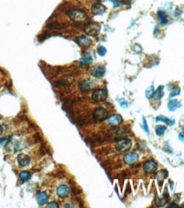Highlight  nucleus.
<instances>
[{"instance_id":"4","label":"nucleus","mask_w":184,"mask_h":208,"mask_svg":"<svg viewBox=\"0 0 184 208\" xmlns=\"http://www.w3.org/2000/svg\"><path fill=\"white\" fill-rule=\"evenodd\" d=\"M108 96V92L104 89H98L93 91L92 93V99L95 102H103L106 100Z\"/></svg>"},{"instance_id":"29","label":"nucleus","mask_w":184,"mask_h":208,"mask_svg":"<svg viewBox=\"0 0 184 208\" xmlns=\"http://www.w3.org/2000/svg\"><path fill=\"white\" fill-rule=\"evenodd\" d=\"M48 208L50 207H54V208H57L59 207V205H58V203L57 202H50V203H49L47 206H46Z\"/></svg>"},{"instance_id":"17","label":"nucleus","mask_w":184,"mask_h":208,"mask_svg":"<svg viewBox=\"0 0 184 208\" xmlns=\"http://www.w3.org/2000/svg\"><path fill=\"white\" fill-rule=\"evenodd\" d=\"M105 68H103V67H98L97 68H95L94 71H93V73H92V75L94 76V77H95V78H102V76L104 75V74H105Z\"/></svg>"},{"instance_id":"34","label":"nucleus","mask_w":184,"mask_h":208,"mask_svg":"<svg viewBox=\"0 0 184 208\" xmlns=\"http://www.w3.org/2000/svg\"><path fill=\"white\" fill-rule=\"evenodd\" d=\"M3 127H2V125H0V136L2 135V133H3Z\"/></svg>"},{"instance_id":"2","label":"nucleus","mask_w":184,"mask_h":208,"mask_svg":"<svg viewBox=\"0 0 184 208\" xmlns=\"http://www.w3.org/2000/svg\"><path fill=\"white\" fill-rule=\"evenodd\" d=\"M100 28H101V27L98 23L90 22V23H88L85 26L84 31L86 34H88L90 36H95L99 33Z\"/></svg>"},{"instance_id":"30","label":"nucleus","mask_w":184,"mask_h":208,"mask_svg":"<svg viewBox=\"0 0 184 208\" xmlns=\"http://www.w3.org/2000/svg\"><path fill=\"white\" fill-rule=\"evenodd\" d=\"M143 127H144V131L146 132L147 133L149 132V131H148V126H147V121H146V119L143 117Z\"/></svg>"},{"instance_id":"14","label":"nucleus","mask_w":184,"mask_h":208,"mask_svg":"<svg viewBox=\"0 0 184 208\" xmlns=\"http://www.w3.org/2000/svg\"><path fill=\"white\" fill-rule=\"evenodd\" d=\"M76 42L80 46H88L91 44V39L88 38L87 37H85V36H81V37L76 38Z\"/></svg>"},{"instance_id":"9","label":"nucleus","mask_w":184,"mask_h":208,"mask_svg":"<svg viewBox=\"0 0 184 208\" xmlns=\"http://www.w3.org/2000/svg\"><path fill=\"white\" fill-rule=\"evenodd\" d=\"M139 160V155L136 153H129L125 155L124 157V160L125 162V164L127 165H132L136 162H137Z\"/></svg>"},{"instance_id":"21","label":"nucleus","mask_w":184,"mask_h":208,"mask_svg":"<svg viewBox=\"0 0 184 208\" xmlns=\"http://www.w3.org/2000/svg\"><path fill=\"white\" fill-rule=\"evenodd\" d=\"M167 176H168V172H167L166 170H161L160 171H159L158 174L156 175V178H157L158 181L161 183L162 181H163L165 178L167 177Z\"/></svg>"},{"instance_id":"16","label":"nucleus","mask_w":184,"mask_h":208,"mask_svg":"<svg viewBox=\"0 0 184 208\" xmlns=\"http://www.w3.org/2000/svg\"><path fill=\"white\" fill-rule=\"evenodd\" d=\"M180 107H181V104L177 100H172V101L169 102V103H168V108L170 111H175L176 109H177Z\"/></svg>"},{"instance_id":"12","label":"nucleus","mask_w":184,"mask_h":208,"mask_svg":"<svg viewBox=\"0 0 184 208\" xmlns=\"http://www.w3.org/2000/svg\"><path fill=\"white\" fill-rule=\"evenodd\" d=\"M78 88L82 92H87L91 91L92 88V84L91 81L88 80H83L78 83Z\"/></svg>"},{"instance_id":"18","label":"nucleus","mask_w":184,"mask_h":208,"mask_svg":"<svg viewBox=\"0 0 184 208\" xmlns=\"http://www.w3.org/2000/svg\"><path fill=\"white\" fill-rule=\"evenodd\" d=\"M163 95H164V91H163V86H160L155 92H153V99L154 100H160L162 97H163Z\"/></svg>"},{"instance_id":"31","label":"nucleus","mask_w":184,"mask_h":208,"mask_svg":"<svg viewBox=\"0 0 184 208\" xmlns=\"http://www.w3.org/2000/svg\"><path fill=\"white\" fill-rule=\"evenodd\" d=\"M179 139H180L183 143H184V132H183L180 133V135H179Z\"/></svg>"},{"instance_id":"28","label":"nucleus","mask_w":184,"mask_h":208,"mask_svg":"<svg viewBox=\"0 0 184 208\" xmlns=\"http://www.w3.org/2000/svg\"><path fill=\"white\" fill-rule=\"evenodd\" d=\"M112 3H113V7L114 8H119V7H121L122 5L125 4L123 2H120L119 0H114V1H112Z\"/></svg>"},{"instance_id":"10","label":"nucleus","mask_w":184,"mask_h":208,"mask_svg":"<svg viewBox=\"0 0 184 208\" xmlns=\"http://www.w3.org/2000/svg\"><path fill=\"white\" fill-rule=\"evenodd\" d=\"M17 161L20 167H24L30 164V158L25 153H20L17 157Z\"/></svg>"},{"instance_id":"19","label":"nucleus","mask_w":184,"mask_h":208,"mask_svg":"<svg viewBox=\"0 0 184 208\" xmlns=\"http://www.w3.org/2000/svg\"><path fill=\"white\" fill-rule=\"evenodd\" d=\"M168 200H169V194H166V195L164 194V198L163 199H159V198L156 199L155 202H156V205L158 207H163L165 204H166L168 202Z\"/></svg>"},{"instance_id":"26","label":"nucleus","mask_w":184,"mask_h":208,"mask_svg":"<svg viewBox=\"0 0 184 208\" xmlns=\"http://www.w3.org/2000/svg\"><path fill=\"white\" fill-rule=\"evenodd\" d=\"M179 93H180V88H175V89L173 90V91L170 92V97L171 98V97H174V96H176V95H178Z\"/></svg>"},{"instance_id":"7","label":"nucleus","mask_w":184,"mask_h":208,"mask_svg":"<svg viewBox=\"0 0 184 208\" xmlns=\"http://www.w3.org/2000/svg\"><path fill=\"white\" fill-rule=\"evenodd\" d=\"M123 122V119L119 114H112L108 119V123L111 126H117L119 125Z\"/></svg>"},{"instance_id":"6","label":"nucleus","mask_w":184,"mask_h":208,"mask_svg":"<svg viewBox=\"0 0 184 208\" xmlns=\"http://www.w3.org/2000/svg\"><path fill=\"white\" fill-rule=\"evenodd\" d=\"M158 164L153 160H147L143 165V170L146 173H153L157 170Z\"/></svg>"},{"instance_id":"23","label":"nucleus","mask_w":184,"mask_h":208,"mask_svg":"<svg viewBox=\"0 0 184 208\" xmlns=\"http://www.w3.org/2000/svg\"><path fill=\"white\" fill-rule=\"evenodd\" d=\"M166 132V128L164 125H158L155 129V132L158 136H162Z\"/></svg>"},{"instance_id":"3","label":"nucleus","mask_w":184,"mask_h":208,"mask_svg":"<svg viewBox=\"0 0 184 208\" xmlns=\"http://www.w3.org/2000/svg\"><path fill=\"white\" fill-rule=\"evenodd\" d=\"M132 146V142L129 139H121L119 140L116 145H115V149L119 152H126L129 149H130Z\"/></svg>"},{"instance_id":"13","label":"nucleus","mask_w":184,"mask_h":208,"mask_svg":"<svg viewBox=\"0 0 184 208\" xmlns=\"http://www.w3.org/2000/svg\"><path fill=\"white\" fill-rule=\"evenodd\" d=\"M48 201V195L45 192H40L37 195V202L38 205H45Z\"/></svg>"},{"instance_id":"22","label":"nucleus","mask_w":184,"mask_h":208,"mask_svg":"<svg viewBox=\"0 0 184 208\" xmlns=\"http://www.w3.org/2000/svg\"><path fill=\"white\" fill-rule=\"evenodd\" d=\"M20 178L22 182H27L31 178V173L29 171H22L20 174Z\"/></svg>"},{"instance_id":"33","label":"nucleus","mask_w":184,"mask_h":208,"mask_svg":"<svg viewBox=\"0 0 184 208\" xmlns=\"http://www.w3.org/2000/svg\"><path fill=\"white\" fill-rule=\"evenodd\" d=\"M129 2H130V0H123V3H124L125 4H126V3H129Z\"/></svg>"},{"instance_id":"1","label":"nucleus","mask_w":184,"mask_h":208,"mask_svg":"<svg viewBox=\"0 0 184 208\" xmlns=\"http://www.w3.org/2000/svg\"><path fill=\"white\" fill-rule=\"evenodd\" d=\"M67 16L70 17L71 20L78 22L84 21L88 18L86 13L81 10H71L67 11Z\"/></svg>"},{"instance_id":"20","label":"nucleus","mask_w":184,"mask_h":208,"mask_svg":"<svg viewBox=\"0 0 184 208\" xmlns=\"http://www.w3.org/2000/svg\"><path fill=\"white\" fill-rule=\"evenodd\" d=\"M159 19L160 20V23L165 25L168 22V18H167V16H166V12L164 11H158V14H157Z\"/></svg>"},{"instance_id":"35","label":"nucleus","mask_w":184,"mask_h":208,"mask_svg":"<svg viewBox=\"0 0 184 208\" xmlns=\"http://www.w3.org/2000/svg\"><path fill=\"white\" fill-rule=\"evenodd\" d=\"M183 130H184V127H183Z\"/></svg>"},{"instance_id":"25","label":"nucleus","mask_w":184,"mask_h":208,"mask_svg":"<svg viewBox=\"0 0 184 208\" xmlns=\"http://www.w3.org/2000/svg\"><path fill=\"white\" fill-rule=\"evenodd\" d=\"M97 52H98V54H99L100 56L103 57V56L106 55V53H107V50H106L105 47H103V46H100V47L98 48V50H97Z\"/></svg>"},{"instance_id":"32","label":"nucleus","mask_w":184,"mask_h":208,"mask_svg":"<svg viewBox=\"0 0 184 208\" xmlns=\"http://www.w3.org/2000/svg\"><path fill=\"white\" fill-rule=\"evenodd\" d=\"M169 207H176V208H177V207H178V206H177L176 204H171L170 206H169Z\"/></svg>"},{"instance_id":"27","label":"nucleus","mask_w":184,"mask_h":208,"mask_svg":"<svg viewBox=\"0 0 184 208\" xmlns=\"http://www.w3.org/2000/svg\"><path fill=\"white\" fill-rule=\"evenodd\" d=\"M153 92H154V91H153V86L149 87V88L147 90V91H146V96H147V98H150V96L153 95Z\"/></svg>"},{"instance_id":"8","label":"nucleus","mask_w":184,"mask_h":208,"mask_svg":"<svg viewBox=\"0 0 184 208\" xmlns=\"http://www.w3.org/2000/svg\"><path fill=\"white\" fill-rule=\"evenodd\" d=\"M56 192H57V195H58L60 198L65 199V198H67V197L69 195V194H70V189H69V187H68L67 185L63 184V185H61V186L58 187Z\"/></svg>"},{"instance_id":"11","label":"nucleus","mask_w":184,"mask_h":208,"mask_svg":"<svg viewBox=\"0 0 184 208\" xmlns=\"http://www.w3.org/2000/svg\"><path fill=\"white\" fill-rule=\"evenodd\" d=\"M91 11L93 15H102L106 11V7L99 3L93 4L91 7Z\"/></svg>"},{"instance_id":"15","label":"nucleus","mask_w":184,"mask_h":208,"mask_svg":"<svg viewBox=\"0 0 184 208\" xmlns=\"http://www.w3.org/2000/svg\"><path fill=\"white\" fill-rule=\"evenodd\" d=\"M155 120H156V122H160V121L165 122L166 125H173L175 124V120L170 119L166 118L165 116H162V115L158 116V117L155 119Z\"/></svg>"},{"instance_id":"5","label":"nucleus","mask_w":184,"mask_h":208,"mask_svg":"<svg viewBox=\"0 0 184 208\" xmlns=\"http://www.w3.org/2000/svg\"><path fill=\"white\" fill-rule=\"evenodd\" d=\"M93 118L96 121H102L108 118V111L103 108H98L94 111Z\"/></svg>"},{"instance_id":"24","label":"nucleus","mask_w":184,"mask_h":208,"mask_svg":"<svg viewBox=\"0 0 184 208\" xmlns=\"http://www.w3.org/2000/svg\"><path fill=\"white\" fill-rule=\"evenodd\" d=\"M80 62L84 65H88V64H91L92 62V59L91 57H82L80 59Z\"/></svg>"}]
</instances>
